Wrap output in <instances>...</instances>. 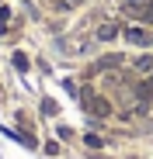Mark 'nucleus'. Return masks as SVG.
<instances>
[{"instance_id":"f257e3e1","label":"nucleus","mask_w":153,"mask_h":159,"mask_svg":"<svg viewBox=\"0 0 153 159\" xmlns=\"http://www.w3.org/2000/svg\"><path fill=\"white\" fill-rule=\"evenodd\" d=\"M84 107H87L94 118H108V104L101 100V97H91V93H84Z\"/></svg>"},{"instance_id":"7ed1b4c3","label":"nucleus","mask_w":153,"mask_h":159,"mask_svg":"<svg viewBox=\"0 0 153 159\" xmlns=\"http://www.w3.org/2000/svg\"><path fill=\"white\" fill-rule=\"evenodd\" d=\"M115 35H118V24H101V28H97V38L101 42H111Z\"/></svg>"},{"instance_id":"39448f33","label":"nucleus","mask_w":153,"mask_h":159,"mask_svg":"<svg viewBox=\"0 0 153 159\" xmlns=\"http://www.w3.org/2000/svg\"><path fill=\"white\" fill-rule=\"evenodd\" d=\"M14 66H17V69H28V59H24L21 52H17V56H14Z\"/></svg>"},{"instance_id":"20e7f679","label":"nucleus","mask_w":153,"mask_h":159,"mask_svg":"<svg viewBox=\"0 0 153 159\" xmlns=\"http://www.w3.org/2000/svg\"><path fill=\"white\" fill-rule=\"evenodd\" d=\"M136 73H150L153 76V56H139L136 59Z\"/></svg>"},{"instance_id":"f03ea898","label":"nucleus","mask_w":153,"mask_h":159,"mask_svg":"<svg viewBox=\"0 0 153 159\" xmlns=\"http://www.w3.org/2000/svg\"><path fill=\"white\" fill-rule=\"evenodd\" d=\"M125 42H129V45H150L153 38H150V31H143V28L132 24V28H125Z\"/></svg>"}]
</instances>
